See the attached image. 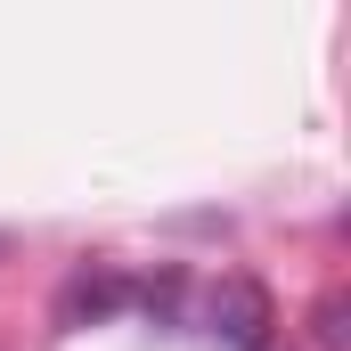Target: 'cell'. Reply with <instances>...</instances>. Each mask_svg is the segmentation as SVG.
<instances>
[{"instance_id":"obj_1","label":"cell","mask_w":351,"mask_h":351,"mask_svg":"<svg viewBox=\"0 0 351 351\" xmlns=\"http://www.w3.org/2000/svg\"><path fill=\"white\" fill-rule=\"evenodd\" d=\"M221 335H229L237 351L269 343V294L262 286H229V294H221Z\"/></svg>"},{"instance_id":"obj_2","label":"cell","mask_w":351,"mask_h":351,"mask_svg":"<svg viewBox=\"0 0 351 351\" xmlns=\"http://www.w3.org/2000/svg\"><path fill=\"white\" fill-rule=\"evenodd\" d=\"M351 302H343V286H335V294H319V311H311V343L319 351H351Z\"/></svg>"}]
</instances>
